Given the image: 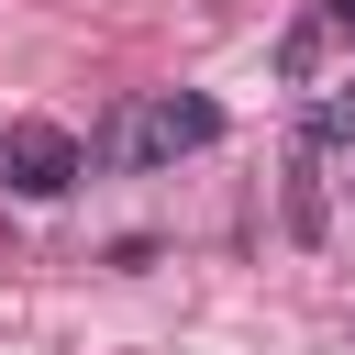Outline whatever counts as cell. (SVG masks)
<instances>
[{"instance_id": "3957f363", "label": "cell", "mask_w": 355, "mask_h": 355, "mask_svg": "<svg viewBox=\"0 0 355 355\" xmlns=\"http://www.w3.org/2000/svg\"><path fill=\"white\" fill-rule=\"evenodd\" d=\"M277 67H288V78H311V67H322V22H288V44H277Z\"/></svg>"}, {"instance_id": "6da1fadb", "label": "cell", "mask_w": 355, "mask_h": 355, "mask_svg": "<svg viewBox=\"0 0 355 355\" xmlns=\"http://www.w3.org/2000/svg\"><path fill=\"white\" fill-rule=\"evenodd\" d=\"M200 144H222V111H211L200 89H155V100L100 111V133H89L78 155L111 166V178H133V166H178V155H200Z\"/></svg>"}, {"instance_id": "7a4b0ae2", "label": "cell", "mask_w": 355, "mask_h": 355, "mask_svg": "<svg viewBox=\"0 0 355 355\" xmlns=\"http://www.w3.org/2000/svg\"><path fill=\"white\" fill-rule=\"evenodd\" d=\"M0 178H11L22 200H67V189L89 178V155H78L67 122H11V133H0Z\"/></svg>"}]
</instances>
